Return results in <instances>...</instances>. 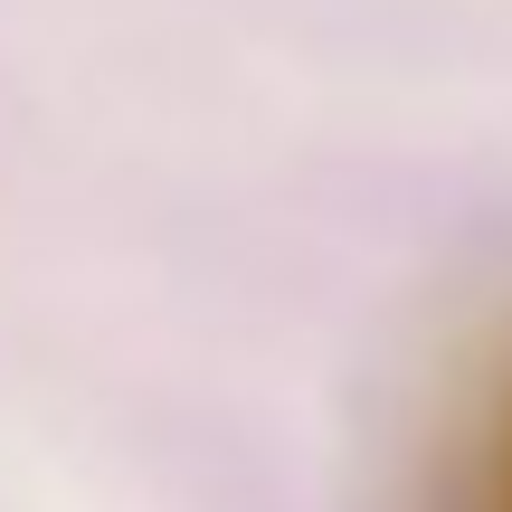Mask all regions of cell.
Returning <instances> with one entry per match:
<instances>
[{"instance_id": "1", "label": "cell", "mask_w": 512, "mask_h": 512, "mask_svg": "<svg viewBox=\"0 0 512 512\" xmlns=\"http://www.w3.org/2000/svg\"><path fill=\"white\" fill-rule=\"evenodd\" d=\"M456 512H512V389L484 408V427H475V456H465Z\"/></svg>"}]
</instances>
